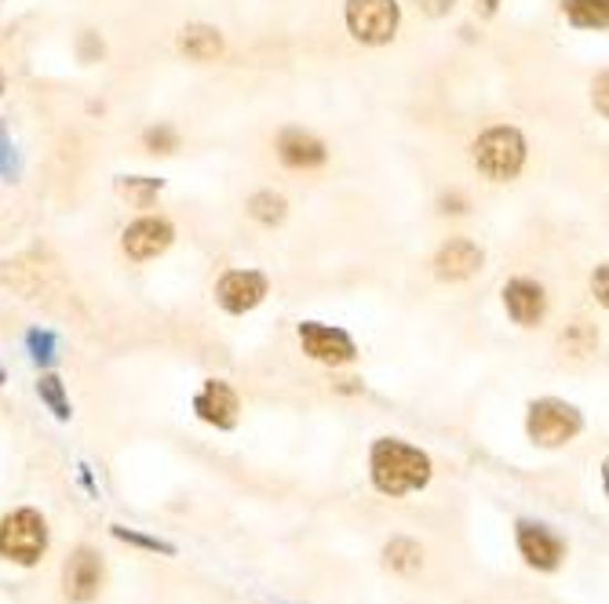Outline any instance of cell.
Instances as JSON below:
<instances>
[{"mask_svg":"<svg viewBox=\"0 0 609 604\" xmlns=\"http://www.w3.org/2000/svg\"><path fill=\"white\" fill-rule=\"evenodd\" d=\"M369 470H372V485H376L383 496L416 492V488H424L431 481V459L420 448L394 437H383L372 445Z\"/></svg>","mask_w":609,"mask_h":604,"instance_id":"obj_1","label":"cell"},{"mask_svg":"<svg viewBox=\"0 0 609 604\" xmlns=\"http://www.w3.org/2000/svg\"><path fill=\"white\" fill-rule=\"evenodd\" d=\"M526 165V138L518 128H489L475 143V168L493 183L515 179Z\"/></svg>","mask_w":609,"mask_h":604,"instance_id":"obj_2","label":"cell"},{"mask_svg":"<svg viewBox=\"0 0 609 604\" xmlns=\"http://www.w3.org/2000/svg\"><path fill=\"white\" fill-rule=\"evenodd\" d=\"M48 546V524L37 510H16L0 521V558L16 564H37Z\"/></svg>","mask_w":609,"mask_h":604,"instance_id":"obj_3","label":"cell"},{"mask_svg":"<svg viewBox=\"0 0 609 604\" xmlns=\"http://www.w3.org/2000/svg\"><path fill=\"white\" fill-rule=\"evenodd\" d=\"M347 30L362 44H388L398 33L402 8L398 0H347Z\"/></svg>","mask_w":609,"mask_h":604,"instance_id":"obj_4","label":"cell"},{"mask_svg":"<svg viewBox=\"0 0 609 604\" xmlns=\"http://www.w3.org/2000/svg\"><path fill=\"white\" fill-rule=\"evenodd\" d=\"M526 430L540 448H558L580 434V412L574 405H566V400H555V397L537 400V405L529 408Z\"/></svg>","mask_w":609,"mask_h":604,"instance_id":"obj_5","label":"cell"},{"mask_svg":"<svg viewBox=\"0 0 609 604\" xmlns=\"http://www.w3.org/2000/svg\"><path fill=\"white\" fill-rule=\"evenodd\" d=\"M300 346L303 354H310L321 364H351L358 354L354 339L343 329H332V324H318V321L300 324Z\"/></svg>","mask_w":609,"mask_h":604,"instance_id":"obj_6","label":"cell"},{"mask_svg":"<svg viewBox=\"0 0 609 604\" xmlns=\"http://www.w3.org/2000/svg\"><path fill=\"white\" fill-rule=\"evenodd\" d=\"M216 299L223 310L230 313H248L267 299V277L256 270H234L216 284Z\"/></svg>","mask_w":609,"mask_h":604,"instance_id":"obj_7","label":"cell"},{"mask_svg":"<svg viewBox=\"0 0 609 604\" xmlns=\"http://www.w3.org/2000/svg\"><path fill=\"white\" fill-rule=\"evenodd\" d=\"M518 550H522V558L533 564V569H544V572L558 569V561H562V553H566L562 539H558L551 528L529 524V521L518 524Z\"/></svg>","mask_w":609,"mask_h":604,"instance_id":"obj_8","label":"cell"},{"mask_svg":"<svg viewBox=\"0 0 609 604\" xmlns=\"http://www.w3.org/2000/svg\"><path fill=\"white\" fill-rule=\"evenodd\" d=\"M172 237H176V230H172V222L165 219H140L132 222L128 230H124V251H128L132 259H157L161 251H168Z\"/></svg>","mask_w":609,"mask_h":604,"instance_id":"obj_9","label":"cell"},{"mask_svg":"<svg viewBox=\"0 0 609 604\" xmlns=\"http://www.w3.org/2000/svg\"><path fill=\"white\" fill-rule=\"evenodd\" d=\"M99 586H103V564H99V558L89 546H81L66 561V597L78 604H89L99 594Z\"/></svg>","mask_w":609,"mask_h":604,"instance_id":"obj_10","label":"cell"},{"mask_svg":"<svg viewBox=\"0 0 609 604\" xmlns=\"http://www.w3.org/2000/svg\"><path fill=\"white\" fill-rule=\"evenodd\" d=\"M194 412L202 415L205 423L219 426V430H230L234 423H238V394L227 386V383H205L202 394L194 397Z\"/></svg>","mask_w":609,"mask_h":604,"instance_id":"obj_11","label":"cell"},{"mask_svg":"<svg viewBox=\"0 0 609 604\" xmlns=\"http://www.w3.org/2000/svg\"><path fill=\"white\" fill-rule=\"evenodd\" d=\"M278 157L289 168H318V165H326L329 149H326L321 138H314L310 132L289 128V132H281V138H278Z\"/></svg>","mask_w":609,"mask_h":604,"instance_id":"obj_12","label":"cell"},{"mask_svg":"<svg viewBox=\"0 0 609 604\" xmlns=\"http://www.w3.org/2000/svg\"><path fill=\"white\" fill-rule=\"evenodd\" d=\"M504 306L515 317V324H522V329H533V324L544 317V288L537 281L518 277V281H512L504 288Z\"/></svg>","mask_w":609,"mask_h":604,"instance_id":"obj_13","label":"cell"},{"mask_svg":"<svg viewBox=\"0 0 609 604\" xmlns=\"http://www.w3.org/2000/svg\"><path fill=\"white\" fill-rule=\"evenodd\" d=\"M478 270H482V248L471 241H450L438 251V259H434V273L442 281H467Z\"/></svg>","mask_w":609,"mask_h":604,"instance_id":"obj_14","label":"cell"},{"mask_svg":"<svg viewBox=\"0 0 609 604\" xmlns=\"http://www.w3.org/2000/svg\"><path fill=\"white\" fill-rule=\"evenodd\" d=\"M179 52L186 59H194V62H213L223 55V33L216 27H186L179 33Z\"/></svg>","mask_w":609,"mask_h":604,"instance_id":"obj_15","label":"cell"},{"mask_svg":"<svg viewBox=\"0 0 609 604\" xmlns=\"http://www.w3.org/2000/svg\"><path fill=\"white\" fill-rule=\"evenodd\" d=\"M562 11L580 30H606L609 0H562Z\"/></svg>","mask_w":609,"mask_h":604,"instance_id":"obj_16","label":"cell"},{"mask_svg":"<svg viewBox=\"0 0 609 604\" xmlns=\"http://www.w3.org/2000/svg\"><path fill=\"white\" fill-rule=\"evenodd\" d=\"M285 211H289V205H285V197L275 194V190H264V194H256L252 200H248V216H252L256 222H264V226H278L285 219Z\"/></svg>","mask_w":609,"mask_h":604,"instance_id":"obj_17","label":"cell"},{"mask_svg":"<svg viewBox=\"0 0 609 604\" xmlns=\"http://www.w3.org/2000/svg\"><path fill=\"white\" fill-rule=\"evenodd\" d=\"M383 558H388V564L398 572H413L420 569V561H424V550H420L413 539H394V543L383 550Z\"/></svg>","mask_w":609,"mask_h":604,"instance_id":"obj_18","label":"cell"},{"mask_svg":"<svg viewBox=\"0 0 609 604\" xmlns=\"http://www.w3.org/2000/svg\"><path fill=\"white\" fill-rule=\"evenodd\" d=\"M37 389H41V397L48 400V408H52V412L59 415V419H70V400L62 397V383L55 379V375H44L41 386H37Z\"/></svg>","mask_w":609,"mask_h":604,"instance_id":"obj_19","label":"cell"},{"mask_svg":"<svg viewBox=\"0 0 609 604\" xmlns=\"http://www.w3.org/2000/svg\"><path fill=\"white\" fill-rule=\"evenodd\" d=\"M161 190V179H121V194L135 205H151V197Z\"/></svg>","mask_w":609,"mask_h":604,"instance_id":"obj_20","label":"cell"},{"mask_svg":"<svg viewBox=\"0 0 609 604\" xmlns=\"http://www.w3.org/2000/svg\"><path fill=\"white\" fill-rule=\"evenodd\" d=\"M146 146H151L154 154H172V149H176V132L172 128H151L146 132Z\"/></svg>","mask_w":609,"mask_h":604,"instance_id":"obj_21","label":"cell"},{"mask_svg":"<svg viewBox=\"0 0 609 604\" xmlns=\"http://www.w3.org/2000/svg\"><path fill=\"white\" fill-rule=\"evenodd\" d=\"M114 535H117V539H128V543H140V546H146V550H161V553H172V546H168V543H157V539L135 535V532H128V528H114Z\"/></svg>","mask_w":609,"mask_h":604,"instance_id":"obj_22","label":"cell"},{"mask_svg":"<svg viewBox=\"0 0 609 604\" xmlns=\"http://www.w3.org/2000/svg\"><path fill=\"white\" fill-rule=\"evenodd\" d=\"M416 4L424 8L427 15H445V11H450V8L456 4V0H416Z\"/></svg>","mask_w":609,"mask_h":604,"instance_id":"obj_23","label":"cell"},{"mask_svg":"<svg viewBox=\"0 0 609 604\" xmlns=\"http://www.w3.org/2000/svg\"><path fill=\"white\" fill-rule=\"evenodd\" d=\"M595 292H599V302H606V267H599V273H595Z\"/></svg>","mask_w":609,"mask_h":604,"instance_id":"obj_24","label":"cell"},{"mask_svg":"<svg viewBox=\"0 0 609 604\" xmlns=\"http://www.w3.org/2000/svg\"><path fill=\"white\" fill-rule=\"evenodd\" d=\"M599 113H606V73H599Z\"/></svg>","mask_w":609,"mask_h":604,"instance_id":"obj_25","label":"cell"},{"mask_svg":"<svg viewBox=\"0 0 609 604\" xmlns=\"http://www.w3.org/2000/svg\"><path fill=\"white\" fill-rule=\"evenodd\" d=\"M478 4H482V15H493V11H496V4H500V0H478Z\"/></svg>","mask_w":609,"mask_h":604,"instance_id":"obj_26","label":"cell"},{"mask_svg":"<svg viewBox=\"0 0 609 604\" xmlns=\"http://www.w3.org/2000/svg\"><path fill=\"white\" fill-rule=\"evenodd\" d=\"M0 92H4V81H0Z\"/></svg>","mask_w":609,"mask_h":604,"instance_id":"obj_27","label":"cell"},{"mask_svg":"<svg viewBox=\"0 0 609 604\" xmlns=\"http://www.w3.org/2000/svg\"><path fill=\"white\" fill-rule=\"evenodd\" d=\"M0 379H4V375H0Z\"/></svg>","mask_w":609,"mask_h":604,"instance_id":"obj_28","label":"cell"}]
</instances>
